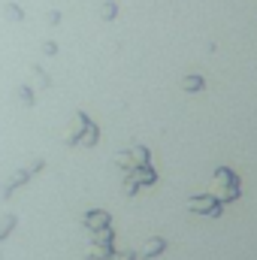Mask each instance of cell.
<instances>
[{"instance_id":"1","label":"cell","mask_w":257,"mask_h":260,"mask_svg":"<svg viewBox=\"0 0 257 260\" xmlns=\"http://www.w3.org/2000/svg\"><path fill=\"white\" fill-rule=\"evenodd\" d=\"M12 224H15V218H6V221L0 224V239H3L6 233H9V227H12Z\"/></svg>"},{"instance_id":"2","label":"cell","mask_w":257,"mask_h":260,"mask_svg":"<svg viewBox=\"0 0 257 260\" xmlns=\"http://www.w3.org/2000/svg\"><path fill=\"white\" fill-rule=\"evenodd\" d=\"M6 15H9V18H21V9H15V6H9V9H6Z\"/></svg>"}]
</instances>
